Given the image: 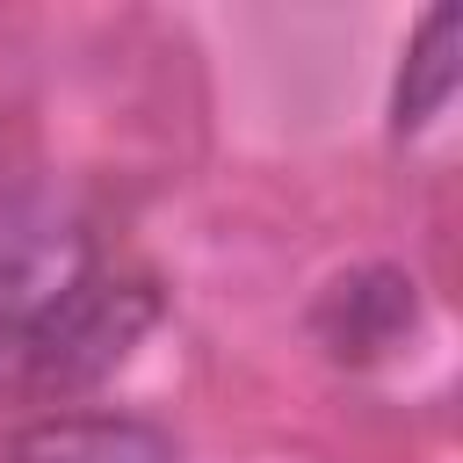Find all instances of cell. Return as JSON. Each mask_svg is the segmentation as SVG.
Wrapping results in <instances>:
<instances>
[{"mask_svg":"<svg viewBox=\"0 0 463 463\" xmlns=\"http://www.w3.org/2000/svg\"><path fill=\"white\" fill-rule=\"evenodd\" d=\"M94 282V246L51 195H0V340H22Z\"/></svg>","mask_w":463,"mask_h":463,"instance_id":"obj_2","label":"cell"},{"mask_svg":"<svg viewBox=\"0 0 463 463\" xmlns=\"http://www.w3.org/2000/svg\"><path fill=\"white\" fill-rule=\"evenodd\" d=\"M456 72H463V14H456V7H434V14L420 22V36L405 43V72H398V101H391L398 137H420V130L449 109Z\"/></svg>","mask_w":463,"mask_h":463,"instance_id":"obj_5","label":"cell"},{"mask_svg":"<svg viewBox=\"0 0 463 463\" xmlns=\"http://www.w3.org/2000/svg\"><path fill=\"white\" fill-rule=\"evenodd\" d=\"M159 297L145 282H116V275H94L72 304H58L43 326H29L22 340H7L14 354V376L29 391H80V383H101L130 347L137 333L152 326Z\"/></svg>","mask_w":463,"mask_h":463,"instance_id":"obj_1","label":"cell"},{"mask_svg":"<svg viewBox=\"0 0 463 463\" xmlns=\"http://www.w3.org/2000/svg\"><path fill=\"white\" fill-rule=\"evenodd\" d=\"M14 463H174V441L116 412H58L14 434Z\"/></svg>","mask_w":463,"mask_h":463,"instance_id":"obj_3","label":"cell"},{"mask_svg":"<svg viewBox=\"0 0 463 463\" xmlns=\"http://www.w3.org/2000/svg\"><path fill=\"white\" fill-rule=\"evenodd\" d=\"M412 311H420V297H412V275H398V268H362V275H340L333 282V297L318 304V333L333 340V354H383L398 333H412Z\"/></svg>","mask_w":463,"mask_h":463,"instance_id":"obj_4","label":"cell"}]
</instances>
